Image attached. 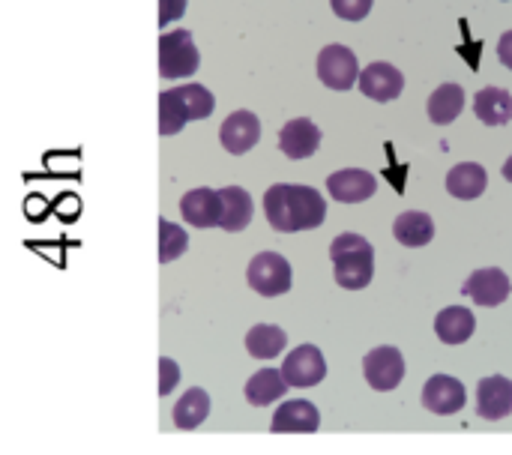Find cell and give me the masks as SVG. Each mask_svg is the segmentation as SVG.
Returning <instances> with one entry per match:
<instances>
[{"instance_id": "8", "label": "cell", "mask_w": 512, "mask_h": 455, "mask_svg": "<svg viewBox=\"0 0 512 455\" xmlns=\"http://www.w3.org/2000/svg\"><path fill=\"white\" fill-rule=\"evenodd\" d=\"M510 291V276H507L504 270H498V267L477 270V273H471V276L465 279V285H462V294H465L468 300H474L477 306H489V309L507 303Z\"/></svg>"}, {"instance_id": "4", "label": "cell", "mask_w": 512, "mask_h": 455, "mask_svg": "<svg viewBox=\"0 0 512 455\" xmlns=\"http://www.w3.org/2000/svg\"><path fill=\"white\" fill-rule=\"evenodd\" d=\"M249 288L261 297H282L291 291V264L279 252H261L249 261L246 270Z\"/></svg>"}, {"instance_id": "24", "label": "cell", "mask_w": 512, "mask_h": 455, "mask_svg": "<svg viewBox=\"0 0 512 455\" xmlns=\"http://www.w3.org/2000/svg\"><path fill=\"white\" fill-rule=\"evenodd\" d=\"M288 345V336L282 327L276 324H258L246 333V351L258 360H273L285 351Z\"/></svg>"}, {"instance_id": "30", "label": "cell", "mask_w": 512, "mask_h": 455, "mask_svg": "<svg viewBox=\"0 0 512 455\" xmlns=\"http://www.w3.org/2000/svg\"><path fill=\"white\" fill-rule=\"evenodd\" d=\"M177 381H180L177 363L168 360V357H162V360H159V396H168V393L177 387Z\"/></svg>"}, {"instance_id": "26", "label": "cell", "mask_w": 512, "mask_h": 455, "mask_svg": "<svg viewBox=\"0 0 512 455\" xmlns=\"http://www.w3.org/2000/svg\"><path fill=\"white\" fill-rule=\"evenodd\" d=\"M174 93H177L180 105L186 108L189 120H207L213 114L216 99L204 84H183V87H174Z\"/></svg>"}, {"instance_id": "6", "label": "cell", "mask_w": 512, "mask_h": 455, "mask_svg": "<svg viewBox=\"0 0 512 455\" xmlns=\"http://www.w3.org/2000/svg\"><path fill=\"white\" fill-rule=\"evenodd\" d=\"M363 375L369 381L372 390L378 393H390L402 384L405 378V360H402V351L399 348H375L363 357Z\"/></svg>"}, {"instance_id": "31", "label": "cell", "mask_w": 512, "mask_h": 455, "mask_svg": "<svg viewBox=\"0 0 512 455\" xmlns=\"http://www.w3.org/2000/svg\"><path fill=\"white\" fill-rule=\"evenodd\" d=\"M183 12H186V0H159V27L180 18Z\"/></svg>"}, {"instance_id": "11", "label": "cell", "mask_w": 512, "mask_h": 455, "mask_svg": "<svg viewBox=\"0 0 512 455\" xmlns=\"http://www.w3.org/2000/svg\"><path fill=\"white\" fill-rule=\"evenodd\" d=\"M477 414L498 423L512 414V381L504 375H489L477 384Z\"/></svg>"}, {"instance_id": "18", "label": "cell", "mask_w": 512, "mask_h": 455, "mask_svg": "<svg viewBox=\"0 0 512 455\" xmlns=\"http://www.w3.org/2000/svg\"><path fill=\"white\" fill-rule=\"evenodd\" d=\"M474 330H477V318L465 306H450L435 318V333L444 345H465L474 336Z\"/></svg>"}, {"instance_id": "12", "label": "cell", "mask_w": 512, "mask_h": 455, "mask_svg": "<svg viewBox=\"0 0 512 455\" xmlns=\"http://www.w3.org/2000/svg\"><path fill=\"white\" fill-rule=\"evenodd\" d=\"M180 216L192 228H219L222 222V195L213 189H192L180 201Z\"/></svg>"}, {"instance_id": "17", "label": "cell", "mask_w": 512, "mask_h": 455, "mask_svg": "<svg viewBox=\"0 0 512 455\" xmlns=\"http://www.w3.org/2000/svg\"><path fill=\"white\" fill-rule=\"evenodd\" d=\"M219 195H222V222H219V228L231 231V234L246 231L249 222H252V210H255L252 195L246 189H240V186H225V189H219Z\"/></svg>"}, {"instance_id": "19", "label": "cell", "mask_w": 512, "mask_h": 455, "mask_svg": "<svg viewBox=\"0 0 512 455\" xmlns=\"http://www.w3.org/2000/svg\"><path fill=\"white\" fill-rule=\"evenodd\" d=\"M486 186H489V174H486V168L477 165V162H462V165H456V168L447 174V192H450L453 198H459V201H474V198H480V195L486 192Z\"/></svg>"}, {"instance_id": "7", "label": "cell", "mask_w": 512, "mask_h": 455, "mask_svg": "<svg viewBox=\"0 0 512 455\" xmlns=\"http://www.w3.org/2000/svg\"><path fill=\"white\" fill-rule=\"evenodd\" d=\"M282 375L291 387L297 390H309L315 384L324 381L327 375V363H324V354L315 348V345H300L297 351H291L282 363Z\"/></svg>"}, {"instance_id": "21", "label": "cell", "mask_w": 512, "mask_h": 455, "mask_svg": "<svg viewBox=\"0 0 512 455\" xmlns=\"http://www.w3.org/2000/svg\"><path fill=\"white\" fill-rule=\"evenodd\" d=\"M393 234L402 246L408 249H420V246H429L432 237H435V222L429 213H420V210H408L396 219L393 225Z\"/></svg>"}, {"instance_id": "3", "label": "cell", "mask_w": 512, "mask_h": 455, "mask_svg": "<svg viewBox=\"0 0 512 455\" xmlns=\"http://www.w3.org/2000/svg\"><path fill=\"white\" fill-rule=\"evenodd\" d=\"M201 66V54L189 30H171L159 36V75L162 78H189Z\"/></svg>"}, {"instance_id": "16", "label": "cell", "mask_w": 512, "mask_h": 455, "mask_svg": "<svg viewBox=\"0 0 512 455\" xmlns=\"http://www.w3.org/2000/svg\"><path fill=\"white\" fill-rule=\"evenodd\" d=\"M318 147H321V129L306 117L288 120L279 129V150L288 159H309Z\"/></svg>"}, {"instance_id": "2", "label": "cell", "mask_w": 512, "mask_h": 455, "mask_svg": "<svg viewBox=\"0 0 512 455\" xmlns=\"http://www.w3.org/2000/svg\"><path fill=\"white\" fill-rule=\"evenodd\" d=\"M333 279L345 291H360L375 276V249L360 234H339L330 246Z\"/></svg>"}, {"instance_id": "15", "label": "cell", "mask_w": 512, "mask_h": 455, "mask_svg": "<svg viewBox=\"0 0 512 455\" xmlns=\"http://www.w3.org/2000/svg\"><path fill=\"white\" fill-rule=\"evenodd\" d=\"M327 192L342 204H360V201H369L378 192V183H375V177L369 171L345 168V171H336V174L327 177Z\"/></svg>"}, {"instance_id": "28", "label": "cell", "mask_w": 512, "mask_h": 455, "mask_svg": "<svg viewBox=\"0 0 512 455\" xmlns=\"http://www.w3.org/2000/svg\"><path fill=\"white\" fill-rule=\"evenodd\" d=\"M186 246H189V234L180 225L159 219V264L177 261L186 252Z\"/></svg>"}, {"instance_id": "9", "label": "cell", "mask_w": 512, "mask_h": 455, "mask_svg": "<svg viewBox=\"0 0 512 455\" xmlns=\"http://www.w3.org/2000/svg\"><path fill=\"white\" fill-rule=\"evenodd\" d=\"M357 84H360V93L363 96H369L375 102H393L405 90V75L393 63L378 60V63H369L360 72V81Z\"/></svg>"}, {"instance_id": "29", "label": "cell", "mask_w": 512, "mask_h": 455, "mask_svg": "<svg viewBox=\"0 0 512 455\" xmlns=\"http://www.w3.org/2000/svg\"><path fill=\"white\" fill-rule=\"evenodd\" d=\"M330 6L345 21H363L372 12V0H330Z\"/></svg>"}, {"instance_id": "23", "label": "cell", "mask_w": 512, "mask_h": 455, "mask_svg": "<svg viewBox=\"0 0 512 455\" xmlns=\"http://www.w3.org/2000/svg\"><path fill=\"white\" fill-rule=\"evenodd\" d=\"M465 108V90L459 84H441L429 99V120L438 126H450Z\"/></svg>"}, {"instance_id": "20", "label": "cell", "mask_w": 512, "mask_h": 455, "mask_svg": "<svg viewBox=\"0 0 512 455\" xmlns=\"http://www.w3.org/2000/svg\"><path fill=\"white\" fill-rule=\"evenodd\" d=\"M474 114L486 126H507L512 120V96L504 87H483L474 99Z\"/></svg>"}, {"instance_id": "27", "label": "cell", "mask_w": 512, "mask_h": 455, "mask_svg": "<svg viewBox=\"0 0 512 455\" xmlns=\"http://www.w3.org/2000/svg\"><path fill=\"white\" fill-rule=\"evenodd\" d=\"M186 123H189V114H186V108L180 105L174 87L165 90V93L159 96V135H162V138H171V135H177Z\"/></svg>"}, {"instance_id": "1", "label": "cell", "mask_w": 512, "mask_h": 455, "mask_svg": "<svg viewBox=\"0 0 512 455\" xmlns=\"http://www.w3.org/2000/svg\"><path fill=\"white\" fill-rule=\"evenodd\" d=\"M264 213L273 231H312L327 219V201L318 189L303 183H276L264 192Z\"/></svg>"}, {"instance_id": "32", "label": "cell", "mask_w": 512, "mask_h": 455, "mask_svg": "<svg viewBox=\"0 0 512 455\" xmlns=\"http://www.w3.org/2000/svg\"><path fill=\"white\" fill-rule=\"evenodd\" d=\"M498 57H501V63L512 69V30H507L504 36H501V42H498Z\"/></svg>"}, {"instance_id": "13", "label": "cell", "mask_w": 512, "mask_h": 455, "mask_svg": "<svg viewBox=\"0 0 512 455\" xmlns=\"http://www.w3.org/2000/svg\"><path fill=\"white\" fill-rule=\"evenodd\" d=\"M423 405L438 417H450L465 408V384L450 375H432L423 387Z\"/></svg>"}, {"instance_id": "22", "label": "cell", "mask_w": 512, "mask_h": 455, "mask_svg": "<svg viewBox=\"0 0 512 455\" xmlns=\"http://www.w3.org/2000/svg\"><path fill=\"white\" fill-rule=\"evenodd\" d=\"M288 381L282 375V369H264V372H255L249 381H246V402L255 405V408H264L276 399H282L288 393Z\"/></svg>"}, {"instance_id": "5", "label": "cell", "mask_w": 512, "mask_h": 455, "mask_svg": "<svg viewBox=\"0 0 512 455\" xmlns=\"http://www.w3.org/2000/svg\"><path fill=\"white\" fill-rule=\"evenodd\" d=\"M318 78L330 90H351L360 81L357 54L345 45H327L318 54Z\"/></svg>"}, {"instance_id": "25", "label": "cell", "mask_w": 512, "mask_h": 455, "mask_svg": "<svg viewBox=\"0 0 512 455\" xmlns=\"http://www.w3.org/2000/svg\"><path fill=\"white\" fill-rule=\"evenodd\" d=\"M207 414H210V396L204 390L192 387L174 405V426L183 429V432H192V429H198L207 420Z\"/></svg>"}, {"instance_id": "33", "label": "cell", "mask_w": 512, "mask_h": 455, "mask_svg": "<svg viewBox=\"0 0 512 455\" xmlns=\"http://www.w3.org/2000/svg\"><path fill=\"white\" fill-rule=\"evenodd\" d=\"M504 180H510L512 183V156L504 162Z\"/></svg>"}, {"instance_id": "14", "label": "cell", "mask_w": 512, "mask_h": 455, "mask_svg": "<svg viewBox=\"0 0 512 455\" xmlns=\"http://www.w3.org/2000/svg\"><path fill=\"white\" fill-rule=\"evenodd\" d=\"M219 141L228 153L243 156L249 153L258 141H261V120L252 111H234L222 129H219Z\"/></svg>"}, {"instance_id": "10", "label": "cell", "mask_w": 512, "mask_h": 455, "mask_svg": "<svg viewBox=\"0 0 512 455\" xmlns=\"http://www.w3.org/2000/svg\"><path fill=\"white\" fill-rule=\"evenodd\" d=\"M318 426H321L318 408L306 399H291L273 414L270 432L273 435H312L318 432Z\"/></svg>"}]
</instances>
